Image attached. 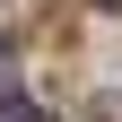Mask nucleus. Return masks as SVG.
<instances>
[{"mask_svg":"<svg viewBox=\"0 0 122 122\" xmlns=\"http://www.w3.org/2000/svg\"><path fill=\"white\" fill-rule=\"evenodd\" d=\"M0 122H52V113H35V105H18V96H9V105H0Z\"/></svg>","mask_w":122,"mask_h":122,"instance_id":"1","label":"nucleus"},{"mask_svg":"<svg viewBox=\"0 0 122 122\" xmlns=\"http://www.w3.org/2000/svg\"><path fill=\"white\" fill-rule=\"evenodd\" d=\"M0 96H9V44H0Z\"/></svg>","mask_w":122,"mask_h":122,"instance_id":"2","label":"nucleus"}]
</instances>
